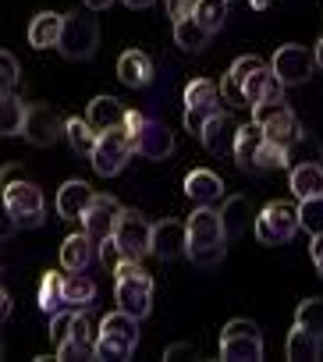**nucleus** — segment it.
<instances>
[{"label": "nucleus", "mask_w": 323, "mask_h": 362, "mask_svg": "<svg viewBox=\"0 0 323 362\" xmlns=\"http://www.w3.org/2000/svg\"><path fill=\"white\" fill-rule=\"evenodd\" d=\"M22 177H25L22 163H4V167H0V192H4L8 185H15V181H22Z\"/></svg>", "instance_id": "45"}, {"label": "nucleus", "mask_w": 323, "mask_h": 362, "mask_svg": "<svg viewBox=\"0 0 323 362\" xmlns=\"http://www.w3.org/2000/svg\"><path fill=\"white\" fill-rule=\"evenodd\" d=\"M295 327H302V330H309V334H316V337L323 341V298H305V302H298V309H295Z\"/></svg>", "instance_id": "37"}, {"label": "nucleus", "mask_w": 323, "mask_h": 362, "mask_svg": "<svg viewBox=\"0 0 323 362\" xmlns=\"http://www.w3.org/2000/svg\"><path fill=\"white\" fill-rule=\"evenodd\" d=\"M323 160V142L312 132H298V139L288 146V163H319Z\"/></svg>", "instance_id": "36"}, {"label": "nucleus", "mask_w": 323, "mask_h": 362, "mask_svg": "<svg viewBox=\"0 0 323 362\" xmlns=\"http://www.w3.org/2000/svg\"><path fill=\"white\" fill-rule=\"evenodd\" d=\"M221 358L224 362H259L263 358V334L252 320H231L221 330Z\"/></svg>", "instance_id": "9"}, {"label": "nucleus", "mask_w": 323, "mask_h": 362, "mask_svg": "<svg viewBox=\"0 0 323 362\" xmlns=\"http://www.w3.org/2000/svg\"><path fill=\"white\" fill-rule=\"evenodd\" d=\"M57 40H61V15L57 11H40L33 18V25H29V43L36 50H50V47H57Z\"/></svg>", "instance_id": "31"}, {"label": "nucleus", "mask_w": 323, "mask_h": 362, "mask_svg": "<svg viewBox=\"0 0 323 362\" xmlns=\"http://www.w3.org/2000/svg\"><path fill=\"white\" fill-rule=\"evenodd\" d=\"M252 231L259 238V245H284L291 242L302 228H298V206H291L288 199H270L259 217L252 221Z\"/></svg>", "instance_id": "5"}, {"label": "nucleus", "mask_w": 323, "mask_h": 362, "mask_svg": "<svg viewBox=\"0 0 323 362\" xmlns=\"http://www.w3.org/2000/svg\"><path fill=\"white\" fill-rule=\"evenodd\" d=\"M270 71L277 75V82H281L284 89H291V86H305V82L312 78V71H316V64H312V50H309V47H298V43H288V47H281V50L274 54Z\"/></svg>", "instance_id": "11"}, {"label": "nucleus", "mask_w": 323, "mask_h": 362, "mask_svg": "<svg viewBox=\"0 0 323 362\" xmlns=\"http://www.w3.org/2000/svg\"><path fill=\"white\" fill-rule=\"evenodd\" d=\"M0 199H4V206L18 221V228H43V221H47V199H43L36 181H29V177L15 181V185H8L4 192H0Z\"/></svg>", "instance_id": "8"}, {"label": "nucleus", "mask_w": 323, "mask_h": 362, "mask_svg": "<svg viewBox=\"0 0 323 362\" xmlns=\"http://www.w3.org/2000/svg\"><path fill=\"white\" fill-rule=\"evenodd\" d=\"M235 132H238L235 117L224 114V110H213V114L203 121V128H199L196 139L203 142L206 153H213V156H228V153L235 149Z\"/></svg>", "instance_id": "15"}, {"label": "nucleus", "mask_w": 323, "mask_h": 362, "mask_svg": "<svg viewBox=\"0 0 323 362\" xmlns=\"http://www.w3.org/2000/svg\"><path fill=\"white\" fill-rule=\"evenodd\" d=\"M82 4H86L89 11H107V8L114 4V0H82Z\"/></svg>", "instance_id": "51"}, {"label": "nucleus", "mask_w": 323, "mask_h": 362, "mask_svg": "<svg viewBox=\"0 0 323 362\" xmlns=\"http://www.w3.org/2000/svg\"><path fill=\"white\" fill-rule=\"evenodd\" d=\"M96 334H100V323H93V316L86 309H75L71 316V330H68V341L86 355V358H96Z\"/></svg>", "instance_id": "29"}, {"label": "nucleus", "mask_w": 323, "mask_h": 362, "mask_svg": "<svg viewBox=\"0 0 323 362\" xmlns=\"http://www.w3.org/2000/svg\"><path fill=\"white\" fill-rule=\"evenodd\" d=\"M89 199H93V189L86 185L82 177L64 181V185L57 189V214H61V221H78L82 210L89 206Z\"/></svg>", "instance_id": "25"}, {"label": "nucleus", "mask_w": 323, "mask_h": 362, "mask_svg": "<svg viewBox=\"0 0 323 362\" xmlns=\"http://www.w3.org/2000/svg\"><path fill=\"white\" fill-rule=\"evenodd\" d=\"M100 47V25L96 18H89L86 11H71V15H61V40H57V50L61 57L68 61H89Z\"/></svg>", "instance_id": "4"}, {"label": "nucleus", "mask_w": 323, "mask_h": 362, "mask_svg": "<svg viewBox=\"0 0 323 362\" xmlns=\"http://www.w3.org/2000/svg\"><path fill=\"white\" fill-rule=\"evenodd\" d=\"M121 245V252L128 259H142L149 252V235H153V224L146 221L142 210H117L114 217V231H110Z\"/></svg>", "instance_id": "10"}, {"label": "nucleus", "mask_w": 323, "mask_h": 362, "mask_svg": "<svg viewBox=\"0 0 323 362\" xmlns=\"http://www.w3.org/2000/svg\"><path fill=\"white\" fill-rule=\"evenodd\" d=\"M298 228L312 235H323V196L312 199H298Z\"/></svg>", "instance_id": "38"}, {"label": "nucleus", "mask_w": 323, "mask_h": 362, "mask_svg": "<svg viewBox=\"0 0 323 362\" xmlns=\"http://www.w3.org/2000/svg\"><path fill=\"white\" fill-rule=\"evenodd\" d=\"M192 18L213 36L228 22V0H196V4H192Z\"/></svg>", "instance_id": "34"}, {"label": "nucleus", "mask_w": 323, "mask_h": 362, "mask_svg": "<svg viewBox=\"0 0 323 362\" xmlns=\"http://www.w3.org/2000/svg\"><path fill=\"white\" fill-rule=\"evenodd\" d=\"M213 110H221V89H217L210 78H192V82L185 86V128H189L192 135H199L203 121H206Z\"/></svg>", "instance_id": "13"}, {"label": "nucleus", "mask_w": 323, "mask_h": 362, "mask_svg": "<svg viewBox=\"0 0 323 362\" xmlns=\"http://www.w3.org/2000/svg\"><path fill=\"white\" fill-rule=\"evenodd\" d=\"M217 214H221V228H224V238H228V242L242 238V235L252 228V221H256L249 196H231V199H224Z\"/></svg>", "instance_id": "19"}, {"label": "nucleus", "mask_w": 323, "mask_h": 362, "mask_svg": "<svg viewBox=\"0 0 323 362\" xmlns=\"http://www.w3.org/2000/svg\"><path fill=\"white\" fill-rule=\"evenodd\" d=\"M121 117H124V107H121L117 96H96V100H89V107H86V121H89L93 132L117 128Z\"/></svg>", "instance_id": "28"}, {"label": "nucleus", "mask_w": 323, "mask_h": 362, "mask_svg": "<svg viewBox=\"0 0 323 362\" xmlns=\"http://www.w3.org/2000/svg\"><path fill=\"white\" fill-rule=\"evenodd\" d=\"M18 78H22V64L15 54L0 50V93H15L18 89Z\"/></svg>", "instance_id": "41"}, {"label": "nucleus", "mask_w": 323, "mask_h": 362, "mask_svg": "<svg viewBox=\"0 0 323 362\" xmlns=\"http://www.w3.org/2000/svg\"><path fill=\"white\" fill-rule=\"evenodd\" d=\"M185 196H189L196 206H213V203L224 199V181H221V174H213V170H206V167L189 170V177H185Z\"/></svg>", "instance_id": "20"}, {"label": "nucleus", "mask_w": 323, "mask_h": 362, "mask_svg": "<svg viewBox=\"0 0 323 362\" xmlns=\"http://www.w3.org/2000/svg\"><path fill=\"white\" fill-rule=\"evenodd\" d=\"M192 351H196L192 344L178 341V344H168V348H164V358H182V355H192Z\"/></svg>", "instance_id": "48"}, {"label": "nucleus", "mask_w": 323, "mask_h": 362, "mask_svg": "<svg viewBox=\"0 0 323 362\" xmlns=\"http://www.w3.org/2000/svg\"><path fill=\"white\" fill-rule=\"evenodd\" d=\"M0 355H4V348H0Z\"/></svg>", "instance_id": "55"}, {"label": "nucleus", "mask_w": 323, "mask_h": 362, "mask_svg": "<svg viewBox=\"0 0 323 362\" xmlns=\"http://www.w3.org/2000/svg\"><path fill=\"white\" fill-rule=\"evenodd\" d=\"M192 4H196V0H164V8H168L171 22H178V18H189V15H192Z\"/></svg>", "instance_id": "46"}, {"label": "nucleus", "mask_w": 323, "mask_h": 362, "mask_svg": "<svg viewBox=\"0 0 323 362\" xmlns=\"http://www.w3.org/2000/svg\"><path fill=\"white\" fill-rule=\"evenodd\" d=\"M259 142H263V128H259L256 121L238 124V132H235V149H231L238 170L256 174V153H259Z\"/></svg>", "instance_id": "22"}, {"label": "nucleus", "mask_w": 323, "mask_h": 362, "mask_svg": "<svg viewBox=\"0 0 323 362\" xmlns=\"http://www.w3.org/2000/svg\"><path fill=\"white\" fill-rule=\"evenodd\" d=\"M64 302H61V274L57 270H50V274H43V281H40V309L50 316V313H57Z\"/></svg>", "instance_id": "40"}, {"label": "nucleus", "mask_w": 323, "mask_h": 362, "mask_svg": "<svg viewBox=\"0 0 323 362\" xmlns=\"http://www.w3.org/2000/svg\"><path fill=\"white\" fill-rule=\"evenodd\" d=\"M175 43H178L182 50H189V54H199V50H206L210 33L189 15V18H178V22H175Z\"/></svg>", "instance_id": "33"}, {"label": "nucleus", "mask_w": 323, "mask_h": 362, "mask_svg": "<svg viewBox=\"0 0 323 362\" xmlns=\"http://www.w3.org/2000/svg\"><path fill=\"white\" fill-rule=\"evenodd\" d=\"M110 274H114L117 309L131 313L135 320H146L153 313V277L139 267V259H128V256H121Z\"/></svg>", "instance_id": "2"}, {"label": "nucleus", "mask_w": 323, "mask_h": 362, "mask_svg": "<svg viewBox=\"0 0 323 362\" xmlns=\"http://www.w3.org/2000/svg\"><path fill=\"white\" fill-rule=\"evenodd\" d=\"M18 231H22V228H18V221L11 217V210L4 206V199H0V245H4V242H11Z\"/></svg>", "instance_id": "44"}, {"label": "nucleus", "mask_w": 323, "mask_h": 362, "mask_svg": "<svg viewBox=\"0 0 323 362\" xmlns=\"http://www.w3.org/2000/svg\"><path fill=\"white\" fill-rule=\"evenodd\" d=\"M131 153H135L131 149V135L124 132V124H117V128L96 132V146H93L89 160H93V170L100 177H117L128 167Z\"/></svg>", "instance_id": "6"}, {"label": "nucleus", "mask_w": 323, "mask_h": 362, "mask_svg": "<svg viewBox=\"0 0 323 362\" xmlns=\"http://www.w3.org/2000/svg\"><path fill=\"white\" fill-rule=\"evenodd\" d=\"M0 274H4V267H0Z\"/></svg>", "instance_id": "54"}, {"label": "nucleus", "mask_w": 323, "mask_h": 362, "mask_svg": "<svg viewBox=\"0 0 323 362\" xmlns=\"http://www.w3.org/2000/svg\"><path fill=\"white\" fill-rule=\"evenodd\" d=\"M252 110V121L263 128V135L270 139V142H277V146H291L295 139H298V132H302V121L295 117V110L288 107V100L281 96V100H263V103H256V107H249Z\"/></svg>", "instance_id": "7"}, {"label": "nucleus", "mask_w": 323, "mask_h": 362, "mask_svg": "<svg viewBox=\"0 0 323 362\" xmlns=\"http://www.w3.org/2000/svg\"><path fill=\"white\" fill-rule=\"evenodd\" d=\"M71 309H57V313H50V341L54 344H61V341H68V330H71Z\"/></svg>", "instance_id": "43"}, {"label": "nucleus", "mask_w": 323, "mask_h": 362, "mask_svg": "<svg viewBox=\"0 0 323 362\" xmlns=\"http://www.w3.org/2000/svg\"><path fill=\"white\" fill-rule=\"evenodd\" d=\"M64 139H68V146H71L78 156H89L93 146H96V132L89 128L86 117H68V121H64Z\"/></svg>", "instance_id": "35"}, {"label": "nucleus", "mask_w": 323, "mask_h": 362, "mask_svg": "<svg viewBox=\"0 0 323 362\" xmlns=\"http://www.w3.org/2000/svg\"><path fill=\"white\" fill-rule=\"evenodd\" d=\"M25 110L29 103L15 93H0V135L11 139V135H22V124H25Z\"/></svg>", "instance_id": "30"}, {"label": "nucleus", "mask_w": 323, "mask_h": 362, "mask_svg": "<svg viewBox=\"0 0 323 362\" xmlns=\"http://www.w3.org/2000/svg\"><path fill=\"white\" fill-rule=\"evenodd\" d=\"M312 64H316V71H323V40H316V50H312Z\"/></svg>", "instance_id": "52"}, {"label": "nucleus", "mask_w": 323, "mask_h": 362, "mask_svg": "<svg viewBox=\"0 0 323 362\" xmlns=\"http://www.w3.org/2000/svg\"><path fill=\"white\" fill-rule=\"evenodd\" d=\"M11 316V295L4 291V288H0V327H4V320Z\"/></svg>", "instance_id": "49"}, {"label": "nucleus", "mask_w": 323, "mask_h": 362, "mask_svg": "<svg viewBox=\"0 0 323 362\" xmlns=\"http://www.w3.org/2000/svg\"><path fill=\"white\" fill-rule=\"evenodd\" d=\"M139 348V320L124 309H114L100 320L96 358H131Z\"/></svg>", "instance_id": "3"}, {"label": "nucleus", "mask_w": 323, "mask_h": 362, "mask_svg": "<svg viewBox=\"0 0 323 362\" xmlns=\"http://www.w3.org/2000/svg\"><path fill=\"white\" fill-rule=\"evenodd\" d=\"M117 78L128 86V89H146L153 86V61L146 50H124L117 57Z\"/></svg>", "instance_id": "21"}, {"label": "nucleus", "mask_w": 323, "mask_h": 362, "mask_svg": "<svg viewBox=\"0 0 323 362\" xmlns=\"http://www.w3.org/2000/svg\"><path fill=\"white\" fill-rule=\"evenodd\" d=\"M185 256L199 270H213L228 256V238L221 228V214L213 206H196L185 221Z\"/></svg>", "instance_id": "1"}, {"label": "nucleus", "mask_w": 323, "mask_h": 362, "mask_svg": "<svg viewBox=\"0 0 323 362\" xmlns=\"http://www.w3.org/2000/svg\"><path fill=\"white\" fill-rule=\"evenodd\" d=\"M96 263V242L86 231H75L61 242V267L64 270H89Z\"/></svg>", "instance_id": "23"}, {"label": "nucleus", "mask_w": 323, "mask_h": 362, "mask_svg": "<svg viewBox=\"0 0 323 362\" xmlns=\"http://www.w3.org/2000/svg\"><path fill=\"white\" fill-rule=\"evenodd\" d=\"M124 8H131V11H142V8H153L156 0H121Z\"/></svg>", "instance_id": "50"}, {"label": "nucleus", "mask_w": 323, "mask_h": 362, "mask_svg": "<svg viewBox=\"0 0 323 362\" xmlns=\"http://www.w3.org/2000/svg\"><path fill=\"white\" fill-rule=\"evenodd\" d=\"M291 196L295 199H312L323 196V163H291Z\"/></svg>", "instance_id": "26"}, {"label": "nucleus", "mask_w": 323, "mask_h": 362, "mask_svg": "<svg viewBox=\"0 0 323 362\" xmlns=\"http://www.w3.org/2000/svg\"><path fill=\"white\" fill-rule=\"evenodd\" d=\"M309 256H312V263H316V270H319V277H323V235H312Z\"/></svg>", "instance_id": "47"}, {"label": "nucleus", "mask_w": 323, "mask_h": 362, "mask_svg": "<svg viewBox=\"0 0 323 362\" xmlns=\"http://www.w3.org/2000/svg\"><path fill=\"white\" fill-rule=\"evenodd\" d=\"M259 64H263V61H259L256 54H242V57L228 68V75L221 78L217 89H221L224 100H231V107H242V82H245V75H249L252 68H259Z\"/></svg>", "instance_id": "27"}, {"label": "nucleus", "mask_w": 323, "mask_h": 362, "mask_svg": "<svg viewBox=\"0 0 323 362\" xmlns=\"http://www.w3.org/2000/svg\"><path fill=\"white\" fill-rule=\"evenodd\" d=\"M284 167H291V163H288V149L277 146V142H270V139L263 135L259 153H256V174H259V170H284Z\"/></svg>", "instance_id": "39"}, {"label": "nucleus", "mask_w": 323, "mask_h": 362, "mask_svg": "<svg viewBox=\"0 0 323 362\" xmlns=\"http://www.w3.org/2000/svg\"><path fill=\"white\" fill-rule=\"evenodd\" d=\"M131 149L146 160H171L175 156V132L168 124L146 117V124L131 135Z\"/></svg>", "instance_id": "14"}, {"label": "nucleus", "mask_w": 323, "mask_h": 362, "mask_svg": "<svg viewBox=\"0 0 323 362\" xmlns=\"http://www.w3.org/2000/svg\"><path fill=\"white\" fill-rule=\"evenodd\" d=\"M182 252H185V224H178V221H156L153 235H149V256L171 263Z\"/></svg>", "instance_id": "17"}, {"label": "nucleus", "mask_w": 323, "mask_h": 362, "mask_svg": "<svg viewBox=\"0 0 323 362\" xmlns=\"http://www.w3.org/2000/svg\"><path fill=\"white\" fill-rule=\"evenodd\" d=\"M319 351H323V341L316 334L302 330V327H295L288 334V341H284V355L291 362H312V358H319Z\"/></svg>", "instance_id": "32"}, {"label": "nucleus", "mask_w": 323, "mask_h": 362, "mask_svg": "<svg viewBox=\"0 0 323 362\" xmlns=\"http://www.w3.org/2000/svg\"><path fill=\"white\" fill-rule=\"evenodd\" d=\"M117 210H121V203L114 199V196H103V192H93V199H89V206L82 210V231L93 238V242H100V238H107L110 231H114V217H117Z\"/></svg>", "instance_id": "16"}, {"label": "nucleus", "mask_w": 323, "mask_h": 362, "mask_svg": "<svg viewBox=\"0 0 323 362\" xmlns=\"http://www.w3.org/2000/svg\"><path fill=\"white\" fill-rule=\"evenodd\" d=\"M284 96V86L277 82V75L270 71V64H259L245 75L242 82V107H256L263 100H281Z\"/></svg>", "instance_id": "18"}, {"label": "nucleus", "mask_w": 323, "mask_h": 362, "mask_svg": "<svg viewBox=\"0 0 323 362\" xmlns=\"http://www.w3.org/2000/svg\"><path fill=\"white\" fill-rule=\"evenodd\" d=\"M61 302L71 309H93L96 302V281L86 277L82 270H68L61 277Z\"/></svg>", "instance_id": "24"}, {"label": "nucleus", "mask_w": 323, "mask_h": 362, "mask_svg": "<svg viewBox=\"0 0 323 362\" xmlns=\"http://www.w3.org/2000/svg\"><path fill=\"white\" fill-rule=\"evenodd\" d=\"M249 4H252V8H256V11H266V8H270V4H274V0H249Z\"/></svg>", "instance_id": "53"}, {"label": "nucleus", "mask_w": 323, "mask_h": 362, "mask_svg": "<svg viewBox=\"0 0 323 362\" xmlns=\"http://www.w3.org/2000/svg\"><path fill=\"white\" fill-rule=\"evenodd\" d=\"M22 135L29 146L36 149H50L61 135H64V121L61 114L50 107V103H29L25 110V124H22Z\"/></svg>", "instance_id": "12"}, {"label": "nucleus", "mask_w": 323, "mask_h": 362, "mask_svg": "<svg viewBox=\"0 0 323 362\" xmlns=\"http://www.w3.org/2000/svg\"><path fill=\"white\" fill-rule=\"evenodd\" d=\"M121 256H124V252H121V245H117V238H114V235H107V238H100V242H96V259H100L107 270H114Z\"/></svg>", "instance_id": "42"}]
</instances>
